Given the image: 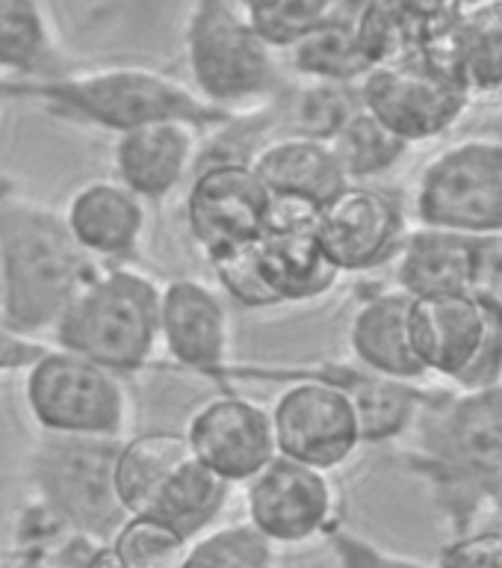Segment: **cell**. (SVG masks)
<instances>
[{
  "label": "cell",
  "instance_id": "obj_40",
  "mask_svg": "<svg viewBox=\"0 0 502 568\" xmlns=\"http://www.w3.org/2000/svg\"><path fill=\"white\" fill-rule=\"evenodd\" d=\"M488 509H502V477L488 491Z\"/></svg>",
  "mask_w": 502,
  "mask_h": 568
},
{
  "label": "cell",
  "instance_id": "obj_34",
  "mask_svg": "<svg viewBox=\"0 0 502 568\" xmlns=\"http://www.w3.org/2000/svg\"><path fill=\"white\" fill-rule=\"evenodd\" d=\"M255 243L230 248L225 255L207 261L213 275H216V291L225 296V302L239 305V308L246 311L278 308V300L269 291V284H266L264 273H260V264H257Z\"/></svg>",
  "mask_w": 502,
  "mask_h": 568
},
{
  "label": "cell",
  "instance_id": "obj_16",
  "mask_svg": "<svg viewBox=\"0 0 502 568\" xmlns=\"http://www.w3.org/2000/svg\"><path fill=\"white\" fill-rule=\"evenodd\" d=\"M257 264L278 305H308L344 278L317 234V211L275 202L269 225L255 243Z\"/></svg>",
  "mask_w": 502,
  "mask_h": 568
},
{
  "label": "cell",
  "instance_id": "obj_36",
  "mask_svg": "<svg viewBox=\"0 0 502 568\" xmlns=\"http://www.w3.org/2000/svg\"><path fill=\"white\" fill-rule=\"evenodd\" d=\"M468 293L488 311V317L502 323V231L473 237Z\"/></svg>",
  "mask_w": 502,
  "mask_h": 568
},
{
  "label": "cell",
  "instance_id": "obj_25",
  "mask_svg": "<svg viewBox=\"0 0 502 568\" xmlns=\"http://www.w3.org/2000/svg\"><path fill=\"white\" fill-rule=\"evenodd\" d=\"M358 7L361 0H337L322 24L284 53L301 80L355 87L370 71L358 48Z\"/></svg>",
  "mask_w": 502,
  "mask_h": 568
},
{
  "label": "cell",
  "instance_id": "obj_18",
  "mask_svg": "<svg viewBox=\"0 0 502 568\" xmlns=\"http://www.w3.org/2000/svg\"><path fill=\"white\" fill-rule=\"evenodd\" d=\"M60 213L80 252L92 264H133L140 255L148 229V204L113 175L80 184Z\"/></svg>",
  "mask_w": 502,
  "mask_h": 568
},
{
  "label": "cell",
  "instance_id": "obj_41",
  "mask_svg": "<svg viewBox=\"0 0 502 568\" xmlns=\"http://www.w3.org/2000/svg\"><path fill=\"white\" fill-rule=\"evenodd\" d=\"M9 190H16V181H12V175H9V172H0V199H3Z\"/></svg>",
  "mask_w": 502,
  "mask_h": 568
},
{
  "label": "cell",
  "instance_id": "obj_31",
  "mask_svg": "<svg viewBox=\"0 0 502 568\" xmlns=\"http://www.w3.org/2000/svg\"><path fill=\"white\" fill-rule=\"evenodd\" d=\"M177 568H275V548L248 521L219 524L186 548Z\"/></svg>",
  "mask_w": 502,
  "mask_h": 568
},
{
  "label": "cell",
  "instance_id": "obj_33",
  "mask_svg": "<svg viewBox=\"0 0 502 568\" xmlns=\"http://www.w3.org/2000/svg\"><path fill=\"white\" fill-rule=\"evenodd\" d=\"M335 3L337 0H252L246 18L275 53H287L314 27L322 24Z\"/></svg>",
  "mask_w": 502,
  "mask_h": 568
},
{
  "label": "cell",
  "instance_id": "obj_28",
  "mask_svg": "<svg viewBox=\"0 0 502 568\" xmlns=\"http://www.w3.org/2000/svg\"><path fill=\"white\" fill-rule=\"evenodd\" d=\"M450 18L426 21L408 7L406 0H361V7H358V48H361L370 69L414 60L429 42V36L438 27L447 24Z\"/></svg>",
  "mask_w": 502,
  "mask_h": 568
},
{
  "label": "cell",
  "instance_id": "obj_5",
  "mask_svg": "<svg viewBox=\"0 0 502 568\" xmlns=\"http://www.w3.org/2000/svg\"><path fill=\"white\" fill-rule=\"evenodd\" d=\"M234 382H281L269 403L275 453L310 468H346L363 444L361 417L340 385L319 376L314 364H246L230 362L219 376V388Z\"/></svg>",
  "mask_w": 502,
  "mask_h": 568
},
{
  "label": "cell",
  "instance_id": "obj_10",
  "mask_svg": "<svg viewBox=\"0 0 502 568\" xmlns=\"http://www.w3.org/2000/svg\"><path fill=\"white\" fill-rule=\"evenodd\" d=\"M358 98L363 110L406 145L438 140L452 131L473 101L468 87L447 65L423 53L367 71L358 80Z\"/></svg>",
  "mask_w": 502,
  "mask_h": 568
},
{
  "label": "cell",
  "instance_id": "obj_21",
  "mask_svg": "<svg viewBox=\"0 0 502 568\" xmlns=\"http://www.w3.org/2000/svg\"><path fill=\"white\" fill-rule=\"evenodd\" d=\"M349 353L363 371L399 382H429L411 346V296L385 287L363 296L349 320Z\"/></svg>",
  "mask_w": 502,
  "mask_h": 568
},
{
  "label": "cell",
  "instance_id": "obj_23",
  "mask_svg": "<svg viewBox=\"0 0 502 568\" xmlns=\"http://www.w3.org/2000/svg\"><path fill=\"white\" fill-rule=\"evenodd\" d=\"M473 237L450 229L414 225L408 229L399 255L393 257V287L411 300H432L468 293Z\"/></svg>",
  "mask_w": 502,
  "mask_h": 568
},
{
  "label": "cell",
  "instance_id": "obj_29",
  "mask_svg": "<svg viewBox=\"0 0 502 568\" xmlns=\"http://www.w3.org/2000/svg\"><path fill=\"white\" fill-rule=\"evenodd\" d=\"M328 145L335 151L349 184H376L381 175L393 172L411 149L363 106L346 119Z\"/></svg>",
  "mask_w": 502,
  "mask_h": 568
},
{
  "label": "cell",
  "instance_id": "obj_1",
  "mask_svg": "<svg viewBox=\"0 0 502 568\" xmlns=\"http://www.w3.org/2000/svg\"><path fill=\"white\" fill-rule=\"evenodd\" d=\"M411 433L406 465L432 486L452 536L477 530L488 491L502 477V379L485 388H441Z\"/></svg>",
  "mask_w": 502,
  "mask_h": 568
},
{
  "label": "cell",
  "instance_id": "obj_9",
  "mask_svg": "<svg viewBox=\"0 0 502 568\" xmlns=\"http://www.w3.org/2000/svg\"><path fill=\"white\" fill-rule=\"evenodd\" d=\"M417 225L468 237L502 231V140L470 136L434 154L417 175Z\"/></svg>",
  "mask_w": 502,
  "mask_h": 568
},
{
  "label": "cell",
  "instance_id": "obj_38",
  "mask_svg": "<svg viewBox=\"0 0 502 568\" xmlns=\"http://www.w3.org/2000/svg\"><path fill=\"white\" fill-rule=\"evenodd\" d=\"M48 346H51V341L21 335L0 320V376H12V373L21 376Z\"/></svg>",
  "mask_w": 502,
  "mask_h": 568
},
{
  "label": "cell",
  "instance_id": "obj_13",
  "mask_svg": "<svg viewBox=\"0 0 502 568\" xmlns=\"http://www.w3.org/2000/svg\"><path fill=\"white\" fill-rule=\"evenodd\" d=\"M319 243L346 273H370L393 264L408 234L406 204L379 184H346L317 213Z\"/></svg>",
  "mask_w": 502,
  "mask_h": 568
},
{
  "label": "cell",
  "instance_id": "obj_44",
  "mask_svg": "<svg viewBox=\"0 0 502 568\" xmlns=\"http://www.w3.org/2000/svg\"><path fill=\"white\" fill-rule=\"evenodd\" d=\"M234 3H237V7H243V9H246L248 3H252V0H234Z\"/></svg>",
  "mask_w": 502,
  "mask_h": 568
},
{
  "label": "cell",
  "instance_id": "obj_39",
  "mask_svg": "<svg viewBox=\"0 0 502 568\" xmlns=\"http://www.w3.org/2000/svg\"><path fill=\"white\" fill-rule=\"evenodd\" d=\"M406 3L414 9L417 16L426 18V21H443V18L461 12L455 0H406Z\"/></svg>",
  "mask_w": 502,
  "mask_h": 568
},
{
  "label": "cell",
  "instance_id": "obj_45",
  "mask_svg": "<svg viewBox=\"0 0 502 568\" xmlns=\"http://www.w3.org/2000/svg\"><path fill=\"white\" fill-rule=\"evenodd\" d=\"M496 7H500V12H502V0H496Z\"/></svg>",
  "mask_w": 502,
  "mask_h": 568
},
{
  "label": "cell",
  "instance_id": "obj_22",
  "mask_svg": "<svg viewBox=\"0 0 502 568\" xmlns=\"http://www.w3.org/2000/svg\"><path fill=\"white\" fill-rule=\"evenodd\" d=\"M423 57L438 60L468 87L470 95L502 92V12L496 3L461 9L434 30Z\"/></svg>",
  "mask_w": 502,
  "mask_h": 568
},
{
  "label": "cell",
  "instance_id": "obj_35",
  "mask_svg": "<svg viewBox=\"0 0 502 568\" xmlns=\"http://www.w3.org/2000/svg\"><path fill=\"white\" fill-rule=\"evenodd\" d=\"M326 545L335 557L337 568H438L426 559L408 557L399 550H390L379 541L367 539L363 532L346 527L344 521L335 524L326 536Z\"/></svg>",
  "mask_w": 502,
  "mask_h": 568
},
{
  "label": "cell",
  "instance_id": "obj_3",
  "mask_svg": "<svg viewBox=\"0 0 502 568\" xmlns=\"http://www.w3.org/2000/svg\"><path fill=\"white\" fill-rule=\"evenodd\" d=\"M0 92L3 101L30 98L39 101L48 113L89 128H101L113 136L166 119L189 122L207 133L234 115L202 101L186 80L133 62L78 71L65 69L39 80L0 78Z\"/></svg>",
  "mask_w": 502,
  "mask_h": 568
},
{
  "label": "cell",
  "instance_id": "obj_12",
  "mask_svg": "<svg viewBox=\"0 0 502 568\" xmlns=\"http://www.w3.org/2000/svg\"><path fill=\"white\" fill-rule=\"evenodd\" d=\"M273 195L248 163H198L186 181L184 222L204 261L255 243L273 216Z\"/></svg>",
  "mask_w": 502,
  "mask_h": 568
},
{
  "label": "cell",
  "instance_id": "obj_14",
  "mask_svg": "<svg viewBox=\"0 0 502 568\" xmlns=\"http://www.w3.org/2000/svg\"><path fill=\"white\" fill-rule=\"evenodd\" d=\"M181 433L193 459L234 488L246 486L278 456L269 408L234 388H219V394L204 399Z\"/></svg>",
  "mask_w": 502,
  "mask_h": 568
},
{
  "label": "cell",
  "instance_id": "obj_7",
  "mask_svg": "<svg viewBox=\"0 0 502 568\" xmlns=\"http://www.w3.org/2000/svg\"><path fill=\"white\" fill-rule=\"evenodd\" d=\"M122 438L42 435L27 459L30 500L65 530L110 541L127 509L115 495V453Z\"/></svg>",
  "mask_w": 502,
  "mask_h": 568
},
{
  "label": "cell",
  "instance_id": "obj_11",
  "mask_svg": "<svg viewBox=\"0 0 502 568\" xmlns=\"http://www.w3.org/2000/svg\"><path fill=\"white\" fill-rule=\"evenodd\" d=\"M246 521L275 550L326 541L340 524V491L335 474L275 456L243 486Z\"/></svg>",
  "mask_w": 502,
  "mask_h": 568
},
{
  "label": "cell",
  "instance_id": "obj_32",
  "mask_svg": "<svg viewBox=\"0 0 502 568\" xmlns=\"http://www.w3.org/2000/svg\"><path fill=\"white\" fill-rule=\"evenodd\" d=\"M106 545L119 568H177L189 548V541L145 513L127 515Z\"/></svg>",
  "mask_w": 502,
  "mask_h": 568
},
{
  "label": "cell",
  "instance_id": "obj_37",
  "mask_svg": "<svg viewBox=\"0 0 502 568\" xmlns=\"http://www.w3.org/2000/svg\"><path fill=\"white\" fill-rule=\"evenodd\" d=\"M438 568H502V532L468 530L452 536L438 559Z\"/></svg>",
  "mask_w": 502,
  "mask_h": 568
},
{
  "label": "cell",
  "instance_id": "obj_6",
  "mask_svg": "<svg viewBox=\"0 0 502 568\" xmlns=\"http://www.w3.org/2000/svg\"><path fill=\"white\" fill-rule=\"evenodd\" d=\"M189 87L225 113H243L284 92L278 53L234 0H193L184 27Z\"/></svg>",
  "mask_w": 502,
  "mask_h": 568
},
{
  "label": "cell",
  "instance_id": "obj_24",
  "mask_svg": "<svg viewBox=\"0 0 502 568\" xmlns=\"http://www.w3.org/2000/svg\"><path fill=\"white\" fill-rule=\"evenodd\" d=\"M237 488L204 468L198 459H189L160 486L151 504L140 513L157 518L168 530L193 545L198 536L219 527L222 515L228 513L230 497Z\"/></svg>",
  "mask_w": 502,
  "mask_h": 568
},
{
  "label": "cell",
  "instance_id": "obj_42",
  "mask_svg": "<svg viewBox=\"0 0 502 568\" xmlns=\"http://www.w3.org/2000/svg\"><path fill=\"white\" fill-rule=\"evenodd\" d=\"M461 9H470V7H485V3H496V0H455Z\"/></svg>",
  "mask_w": 502,
  "mask_h": 568
},
{
  "label": "cell",
  "instance_id": "obj_19",
  "mask_svg": "<svg viewBox=\"0 0 502 568\" xmlns=\"http://www.w3.org/2000/svg\"><path fill=\"white\" fill-rule=\"evenodd\" d=\"M202 136V128L175 119L119 133L110 151L113 178L145 204H160L193 178Z\"/></svg>",
  "mask_w": 502,
  "mask_h": 568
},
{
  "label": "cell",
  "instance_id": "obj_43",
  "mask_svg": "<svg viewBox=\"0 0 502 568\" xmlns=\"http://www.w3.org/2000/svg\"><path fill=\"white\" fill-rule=\"evenodd\" d=\"M133 3H140L142 9H154L160 3V0H133Z\"/></svg>",
  "mask_w": 502,
  "mask_h": 568
},
{
  "label": "cell",
  "instance_id": "obj_46",
  "mask_svg": "<svg viewBox=\"0 0 502 568\" xmlns=\"http://www.w3.org/2000/svg\"><path fill=\"white\" fill-rule=\"evenodd\" d=\"M0 106H3V92H0Z\"/></svg>",
  "mask_w": 502,
  "mask_h": 568
},
{
  "label": "cell",
  "instance_id": "obj_17",
  "mask_svg": "<svg viewBox=\"0 0 502 568\" xmlns=\"http://www.w3.org/2000/svg\"><path fill=\"white\" fill-rule=\"evenodd\" d=\"M494 317L470 293L411 300V346L426 379L461 388L482 358Z\"/></svg>",
  "mask_w": 502,
  "mask_h": 568
},
{
  "label": "cell",
  "instance_id": "obj_8",
  "mask_svg": "<svg viewBox=\"0 0 502 568\" xmlns=\"http://www.w3.org/2000/svg\"><path fill=\"white\" fill-rule=\"evenodd\" d=\"M24 406L42 435L124 438L133 406L124 376L60 346H48L24 373Z\"/></svg>",
  "mask_w": 502,
  "mask_h": 568
},
{
  "label": "cell",
  "instance_id": "obj_26",
  "mask_svg": "<svg viewBox=\"0 0 502 568\" xmlns=\"http://www.w3.org/2000/svg\"><path fill=\"white\" fill-rule=\"evenodd\" d=\"M62 53L42 0H0V78L60 74Z\"/></svg>",
  "mask_w": 502,
  "mask_h": 568
},
{
  "label": "cell",
  "instance_id": "obj_4",
  "mask_svg": "<svg viewBox=\"0 0 502 568\" xmlns=\"http://www.w3.org/2000/svg\"><path fill=\"white\" fill-rule=\"evenodd\" d=\"M48 341L124 379L148 371L160 349V282L136 264L98 266Z\"/></svg>",
  "mask_w": 502,
  "mask_h": 568
},
{
  "label": "cell",
  "instance_id": "obj_27",
  "mask_svg": "<svg viewBox=\"0 0 502 568\" xmlns=\"http://www.w3.org/2000/svg\"><path fill=\"white\" fill-rule=\"evenodd\" d=\"M189 444L184 433L148 429V433L124 435L115 453V495L131 513H140L157 495L160 486L189 459Z\"/></svg>",
  "mask_w": 502,
  "mask_h": 568
},
{
  "label": "cell",
  "instance_id": "obj_2",
  "mask_svg": "<svg viewBox=\"0 0 502 568\" xmlns=\"http://www.w3.org/2000/svg\"><path fill=\"white\" fill-rule=\"evenodd\" d=\"M95 270L51 204L18 186L0 199V320L9 328L48 341Z\"/></svg>",
  "mask_w": 502,
  "mask_h": 568
},
{
  "label": "cell",
  "instance_id": "obj_15",
  "mask_svg": "<svg viewBox=\"0 0 502 568\" xmlns=\"http://www.w3.org/2000/svg\"><path fill=\"white\" fill-rule=\"evenodd\" d=\"M160 349L168 355V367L219 382L234 362L225 296L198 278L160 284Z\"/></svg>",
  "mask_w": 502,
  "mask_h": 568
},
{
  "label": "cell",
  "instance_id": "obj_30",
  "mask_svg": "<svg viewBox=\"0 0 502 568\" xmlns=\"http://www.w3.org/2000/svg\"><path fill=\"white\" fill-rule=\"evenodd\" d=\"M358 106H361L358 83L349 87V83L301 80V87L293 95L281 92L284 133L328 142Z\"/></svg>",
  "mask_w": 502,
  "mask_h": 568
},
{
  "label": "cell",
  "instance_id": "obj_20",
  "mask_svg": "<svg viewBox=\"0 0 502 568\" xmlns=\"http://www.w3.org/2000/svg\"><path fill=\"white\" fill-rule=\"evenodd\" d=\"M252 169L273 202L301 204L317 213L349 184L328 142L296 133L273 136L255 154Z\"/></svg>",
  "mask_w": 502,
  "mask_h": 568
}]
</instances>
